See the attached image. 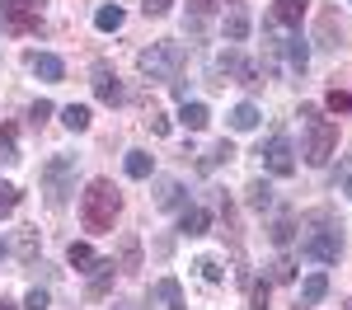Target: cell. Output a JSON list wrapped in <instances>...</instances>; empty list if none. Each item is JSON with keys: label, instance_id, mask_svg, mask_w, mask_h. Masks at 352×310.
<instances>
[{"label": "cell", "instance_id": "obj_20", "mask_svg": "<svg viewBox=\"0 0 352 310\" xmlns=\"http://www.w3.org/2000/svg\"><path fill=\"white\" fill-rule=\"evenodd\" d=\"M38 250H43V245H38V230H33V225H24V230H19V240H14L19 263H33V258H38Z\"/></svg>", "mask_w": 352, "mask_h": 310}, {"label": "cell", "instance_id": "obj_3", "mask_svg": "<svg viewBox=\"0 0 352 310\" xmlns=\"http://www.w3.org/2000/svg\"><path fill=\"white\" fill-rule=\"evenodd\" d=\"M300 118H305V165H329V155L338 151V122L320 118L315 104H300Z\"/></svg>", "mask_w": 352, "mask_h": 310}, {"label": "cell", "instance_id": "obj_6", "mask_svg": "<svg viewBox=\"0 0 352 310\" xmlns=\"http://www.w3.org/2000/svg\"><path fill=\"white\" fill-rule=\"evenodd\" d=\"M43 5L47 0H5L0 5V24L10 33H38L43 28Z\"/></svg>", "mask_w": 352, "mask_h": 310}, {"label": "cell", "instance_id": "obj_36", "mask_svg": "<svg viewBox=\"0 0 352 310\" xmlns=\"http://www.w3.org/2000/svg\"><path fill=\"white\" fill-rule=\"evenodd\" d=\"M47 118H52V104H47V99H38V104L28 109V122H33V127H43Z\"/></svg>", "mask_w": 352, "mask_h": 310}, {"label": "cell", "instance_id": "obj_45", "mask_svg": "<svg viewBox=\"0 0 352 310\" xmlns=\"http://www.w3.org/2000/svg\"><path fill=\"white\" fill-rule=\"evenodd\" d=\"M0 254H5V245H0Z\"/></svg>", "mask_w": 352, "mask_h": 310}, {"label": "cell", "instance_id": "obj_1", "mask_svg": "<svg viewBox=\"0 0 352 310\" xmlns=\"http://www.w3.org/2000/svg\"><path fill=\"white\" fill-rule=\"evenodd\" d=\"M338 254H343V225L333 221V212H310L305 221H300V258H310V263H338Z\"/></svg>", "mask_w": 352, "mask_h": 310}, {"label": "cell", "instance_id": "obj_26", "mask_svg": "<svg viewBox=\"0 0 352 310\" xmlns=\"http://www.w3.org/2000/svg\"><path fill=\"white\" fill-rule=\"evenodd\" d=\"M94 28H99V33H118V28H122V10H118V5H104V10L94 14Z\"/></svg>", "mask_w": 352, "mask_h": 310}, {"label": "cell", "instance_id": "obj_32", "mask_svg": "<svg viewBox=\"0 0 352 310\" xmlns=\"http://www.w3.org/2000/svg\"><path fill=\"white\" fill-rule=\"evenodd\" d=\"M19 188H14V184H5V179H0V217H10V212H14V207H19Z\"/></svg>", "mask_w": 352, "mask_h": 310}, {"label": "cell", "instance_id": "obj_25", "mask_svg": "<svg viewBox=\"0 0 352 310\" xmlns=\"http://www.w3.org/2000/svg\"><path fill=\"white\" fill-rule=\"evenodd\" d=\"M226 160H235V146H230V141L221 137L217 146H212V151L202 155V169H217V165H226Z\"/></svg>", "mask_w": 352, "mask_h": 310}, {"label": "cell", "instance_id": "obj_37", "mask_svg": "<svg viewBox=\"0 0 352 310\" xmlns=\"http://www.w3.org/2000/svg\"><path fill=\"white\" fill-rule=\"evenodd\" d=\"M47 306H52V301H47V291H43V287H33V291L24 296V310H47Z\"/></svg>", "mask_w": 352, "mask_h": 310}, {"label": "cell", "instance_id": "obj_33", "mask_svg": "<svg viewBox=\"0 0 352 310\" xmlns=\"http://www.w3.org/2000/svg\"><path fill=\"white\" fill-rule=\"evenodd\" d=\"M324 104H329L333 113H352V94H343V89H329Z\"/></svg>", "mask_w": 352, "mask_h": 310}, {"label": "cell", "instance_id": "obj_23", "mask_svg": "<svg viewBox=\"0 0 352 310\" xmlns=\"http://www.w3.org/2000/svg\"><path fill=\"white\" fill-rule=\"evenodd\" d=\"M66 258H71V268H76V273H89V268L99 263V254L89 250V245H71V250H66Z\"/></svg>", "mask_w": 352, "mask_h": 310}, {"label": "cell", "instance_id": "obj_11", "mask_svg": "<svg viewBox=\"0 0 352 310\" xmlns=\"http://www.w3.org/2000/svg\"><path fill=\"white\" fill-rule=\"evenodd\" d=\"M113 268H118L113 258H99V263L89 268V273H94V278H89V287H85V296H89V301H99V296L113 287Z\"/></svg>", "mask_w": 352, "mask_h": 310}, {"label": "cell", "instance_id": "obj_16", "mask_svg": "<svg viewBox=\"0 0 352 310\" xmlns=\"http://www.w3.org/2000/svg\"><path fill=\"white\" fill-rule=\"evenodd\" d=\"M244 202H249L254 212H268V207H272V184H268V179H254V184L244 188Z\"/></svg>", "mask_w": 352, "mask_h": 310}, {"label": "cell", "instance_id": "obj_30", "mask_svg": "<svg viewBox=\"0 0 352 310\" xmlns=\"http://www.w3.org/2000/svg\"><path fill=\"white\" fill-rule=\"evenodd\" d=\"M333 28H338V10H324L320 14V47H338L333 43Z\"/></svg>", "mask_w": 352, "mask_h": 310}, {"label": "cell", "instance_id": "obj_41", "mask_svg": "<svg viewBox=\"0 0 352 310\" xmlns=\"http://www.w3.org/2000/svg\"><path fill=\"white\" fill-rule=\"evenodd\" d=\"M192 5V14H197V19H202V14H212V0H188Z\"/></svg>", "mask_w": 352, "mask_h": 310}, {"label": "cell", "instance_id": "obj_21", "mask_svg": "<svg viewBox=\"0 0 352 310\" xmlns=\"http://www.w3.org/2000/svg\"><path fill=\"white\" fill-rule=\"evenodd\" d=\"M230 127H235V132H254V127H258V109H254V104H235V109H230Z\"/></svg>", "mask_w": 352, "mask_h": 310}, {"label": "cell", "instance_id": "obj_27", "mask_svg": "<svg viewBox=\"0 0 352 310\" xmlns=\"http://www.w3.org/2000/svg\"><path fill=\"white\" fill-rule=\"evenodd\" d=\"M61 122H66L71 132H85V127H89V109H85V104H66V109H61Z\"/></svg>", "mask_w": 352, "mask_h": 310}, {"label": "cell", "instance_id": "obj_4", "mask_svg": "<svg viewBox=\"0 0 352 310\" xmlns=\"http://www.w3.org/2000/svg\"><path fill=\"white\" fill-rule=\"evenodd\" d=\"M136 66H141V76L146 80H179V71L188 66V52H184V43H151V47H141L136 52Z\"/></svg>", "mask_w": 352, "mask_h": 310}, {"label": "cell", "instance_id": "obj_2", "mask_svg": "<svg viewBox=\"0 0 352 310\" xmlns=\"http://www.w3.org/2000/svg\"><path fill=\"white\" fill-rule=\"evenodd\" d=\"M118 212H122V193L113 188L109 179H94L80 197V221L89 235H109L113 221H118Z\"/></svg>", "mask_w": 352, "mask_h": 310}, {"label": "cell", "instance_id": "obj_15", "mask_svg": "<svg viewBox=\"0 0 352 310\" xmlns=\"http://www.w3.org/2000/svg\"><path fill=\"white\" fill-rule=\"evenodd\" d=\"M0 160L5 165H19L24 155H19V132H14V122H0Z\"/></svg>", "mask_w": 352, "mask_h": 310}, {"label": "cell", "instance_id": "obj_44", "mask_svg": "<svg viewBox=\"0 0 352 310\" xmlns=\"http://www.w3.org/2000/svg\"><path fill=\"white\" fill-rule=\"evenodd\" d=\"M296 310H310V306H305V301H300V306H296Z\"/></svg>", "mask_w": 352, "mask_h": 310}, {"label": "cell", "instance_id": "obj_24", "mask_svg": "<svg viewBox=\"0 0 352 310\" xmlns=\"http://www.w3.org/2000/svg\"><path fill=\"white\" fill-rule=\"evenodd\" d=\"M122 273H141V240L136 235H127L122 240V263H118Z\"/></svg>", "mask_w": 352, "mask_h": 310}, {"label": "cell", "instance_id": "obj_31", "mask_svg": "<svg viewBox=\"0 0 352 310\" xmlns=\"http://www.w3.org/2000/svg\"><path fill=\"white\" fill-rule=\"evenodd\" d=\"M292 230H296L292 217H277V221L268 225V240H272V245H287V240H292Z\"/></svg>", "mask_w": 352, "mask_h": 310}, {"label": "cell", "instance_id": "obj_42", "mask_svg": "<svg viewBox=\"0 0 352 310\" xmlns=\"http://www.w3.org/2000/svg\"><path fill=\"white\" fill-rule=\"evenodd\" d=\"M0 310H14V306H10V301H0Z\"/></svg>", "mask_w": 352, "mask_h": 310}, {"label": "cell", "instance_id": "obj_35", "mask_svg": "<svg viewBox=\"0 0 352 310\" xmlns=\"http://www.w3.org/2000/svg\"><path fill=\"white\" fill-rule=\"evenodd\" d=\"M192 268H197V273H202L207 282H221V278H226V273H221V263H217V258H197Z\"/></svg>", "mask_w": 352, "mask_h": 310}, {"label": "cell", "instance_id": "obj_10", "mask_svg": "<svg viewBox=\"0 0 352 310\" xmlns=\"http://www.w3.org/2000/svg\"><path fill=\"white\" fill-rule=\"evenodd\" d=\"M305 10H310V0H272V24L296 28L305 19Z\"/></svg>", "mask_w": 352, "mask_h": 310}, {"label": "cell", "instance_id": "obj_18", "mask_svg": "<svg viewBox=\"0 0 352 310\" xmlns=\"http://www.w3.org/2000/svg\"><path fill=\"white\" fill-rule=\"evenodd\" d=\"M207 225H212V217L202 207H184V217H179V230L184 235H207Z\"/></svg>", "mask_w": 352, "mask_h": 310}, {"label": "cell", "instance_id": "obj_8", "mask_svg": "<svg viewBox=\"0 0 352 310\" xmlns=\"http://www.w3.org/2000/svg\"><path fill=\"white\" fill-rule=\"evenodd\" d=\"M28 66H33L38 80H47V85L66 80V61H61L56 52H28Z\"/></svg>", "mask_w": 352, "mask_h": 310}, {"label": "cell", "instance_id": "obj_17", "mask_svg": "<svg viewBox=\"0 0 352 310\" xmlns=\"http://www.w3.org/2000/svg\"><path fill=\"white\" fill-rule=\"evenodd\" d=\"M155 296H160L169 310H188V301H184V287H179L174 278H160V282H155Z\"/></svg>", "mask_w": 352, "mask_h": 310}, {"label": "cell", "instance_id": "obj_28", "mask_svg": "<svg viewBox=\"0 0 352 310\" xmlns=\"http://www.w3.org/2000/svg\"><path fill=\"white\" fill-rule=\"evenodd\" d=\"M151 155L146 151H127V179H151Z\"/></svg>", "mask_w": 352, "mask_h": 310}, {"label": "cell", "instance_id": "obj_39", "mask_svg": "<svg viewBox=\"0 0 352 310\" xmlns=\"http://www.w3.org/2000/svg\"><path fill=\"white\" fill-rule=\"evenodd\" d=\"M146 122H151V132H155V137H164V132H169V118H164L160 109H151V118H146Z\"/></svg>", "mask_w": 352, "mask_h": 310}, {"label": "cell", "instance_id": "obj_9", "mask_svg": "<svg viewBox=\"0 0 352 310\" xmlns=\"http://www.w3.org/2000/svg\"><path fill=\"white\" fill-rule=\"evenodd\" d=\"M94 94H99V104H109V109H113V104H122V80L113 76L104 61L94 66Z\"/></svg>", "mask_w": 352, "mask_h": 310}, {"label": "cell", "instance_id": "obj_38", "mask_svg": "<svg viewBox=\"0 0 352 310\" xmlns=\"http://www.w3.org/2000/svg\"><path fill=\"white\" fill-rule=\"evenodd\" d=\"M169 5H174V0H141V10H146L151 19H160V14H169Z\"/></svg>", "mask_w": 352, "mask_h": 310}, {"label": "cell", "instance_id": "obj_43", "mask_svg": "<svg viewBox=\"0 0 352 310\" xmlns=\"http://www.w3.org/2000/svg\"><path fill=\"white\" fill-rule=\"evenodd\" d=\"M343 310H352V296H348V301H343Z\"/></svg>", "mask_w": 352, "mask_h": 310}, {"label": "cell", "instance_id": "obj_40", "mask_svg": "<svg viewBox=\"0 0 352 310\" xmlns=\"http://www.w3.org/2000/svg\"><path fill=\"white\" fill-rule=\"evenodd\" d=\"M249 310H268V282H254V306Z\"/></svg>", "mask_w": 352, "mask_h": 310}, {"label": "cell", "instance_id": "obj_12", "mask_svg": "<svg viewBox=\"0 0 352 310\" xmlns=\"http://www.w3.org/2000/svg\"><path fill=\"white\" fill-rule=\"evenodd\" d=\"M282 56H287V66L296 71V76H305V66H310V47H305V38H282Z\"/></svg>", "mask_w": 352, "mask_h": 310}, {"label": "cell", "instance_id": "obj_7", "mask_svg": "<svg viewBox=\"0 0 352 310\" xmlns=\"http://www.w3.org/2000/svg\"><path fill=\"white\" fill-rule=\"evenodd\" d=\"M258 160H263V169H268V174L287 179V174L296 169V151H292V137H287V132H272V137L258 146Z\"/></svg>", "mask_w": 352, "mask_h": 310}, {"label": "cell", "instance_id": "obj_14", "mask_svg": "<svg viewBox=\"0 0 352 310\" xmlns=\"http://www.w3.org/2000/svg\"><path fill=\"white\" fill-rule=\"evenodd\" d=\"M179 118H184V127H188V132H202V127L212 122V109H207V104H197V99H184Z\"/></svg>", "mask_w": 352, "mask_h": 310}, {"label": "cell", "instance_id": "obj_13", "mask_svg": "<svg viewBox=\"0 0 352 310\" xmlns=\"http://www.w3.org/2000/svg\"><path fill=\"white\" fill-rule=\"evenodd\" d=\"M184 202V184L179 179H155V207L169 212V207H179Z\"/></svg>", "mask_w": 352, "mask_h": 310}, {"label": "cell", "instance_id": "obj_5", "mask_svg": "<svg viewBox=\"0 0 352 310\" xmlns=\"http://www.w3.org/2000/svg\"><path fill=\"white\" fill-rule=\"evenodd\" d=\"M38 184H43V197L61 207L66 197L76 193V155H52L47 165L38 169Z\"/></svg>", "mask_w": 352, "mask_h": 310}, {"label": "cell", "instance_id": "obj_22", "mask_svg": "<svg viewBox=\"0 0 352 310\" xmlns=\"http://www.w3.org/2000/svg\"><path fill=\"white\" fill-rule=\"evenodd\" d=\"M249 38V14L244 10H230V19H226V43H244Z\"/></svg>", "mask_w": 352, "mask_h": 310}, {"label": "cell", "instance_id": "obj_34", "mask_svg": "<svg viewBox=\"0 0 352 310\" xmlns=\"http://www.w3.org/2000/svg\"><path fill=\"white\" fill-rule=\"evenodd\" d=\"M333 184H338V193L352 197V155H343V165H338V179H333Z\"/></svg>", "mask_w": 352, "mask_h": 310}, {"label": "cell", "instance_id": "obj_29", "mask_svg": "<svg viewBox=\"0 0 352 310\" xmlns=\"http://www.w3.org/2000/svg\"><path fill=\"white\" fill-rule=\"evenodd\" d=\"M268 278L272 282H292V278H296V263H292L287 254H277V258L268 263Z\"/></svg>", "mask_w": 352, "mask_h": 310}, {"label": "cell", "instance_id": "obj_19", "mask_svg": "<svg viewBox=\"0 0 352 310\" xmlns=\"http://www.w3.org/2000/svg\"><path fill=\"white\" fill-rule=\"evenodd\" d=\"M329 296V278L324 273H310V278L300 282V301H305V306H315V301H324Z\"/></svg>", "mask_w": 352, "mask_h": 310}]
</instances>
